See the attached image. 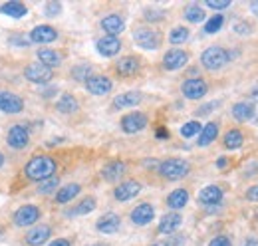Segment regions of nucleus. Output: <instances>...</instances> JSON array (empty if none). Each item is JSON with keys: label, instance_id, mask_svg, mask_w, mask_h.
Wrapping results in <instances>:
<instances>
[{"label": "nucleus", "instance_id": "obj_22", "mask_svg": "<svg viewBox=\"0 0 258 246\" xmlns=\"http://www.w3.org/2000/svg\"><path fill=\"white\" fill-rule=\"evenodd\" d=\"M141 68V61L135 56H125V58H119L117 64H115V72L123 78H129V76H135Z\"/></svg>", "mask_w": 258, "mask_h": 246}, {"label": "nucleus", "instance_id": "obj_57", "mask_svg": "<svg viewBox=\"0 0 258 246\" xmlns=\"http://www.w3.org/2000/svg\"><path fill=\"white\" fill-rule=\"evenodd\" d=\"M92 246H109V244H101V242H97V244H92Z\"/></svg>", "mask_w": 258, "mask_h": 246}, {"label": "nucleus", "instance_id": "obj_16", "mask_svg": "<svg viewBox=\"0 0 258 246\" xmlns=\"http://www.w3.org/2000/svg\"><path fill=\"white\" fill-rule=\"evenodd\" d=\"M139 193H141V183H137V181H125V183H121V184H117V187H115L113 197H115L117 201L125 203V201L135 199Z\"/></svg>", "mask_w": 258, "mask_h": 246}, {"label": "nucleus", "instance_id": "obj_20", "mask_svg": "<svg viewBox=\"0 0 258 246\" xmlns=\"http://www.w3.org/2000/svg\"><path fill=\"white\" fill-rule=\"evenodd\" d=\"M125 163L123 161H111V163H107L103 169H101V177H103V181H107V183H115V181H119L123 175H125Z\"/></svg>", "mask_w": 258, "mask_h": 246}, {"label": "nucleus", "instance_id": "obj_15", "mask_svg": "<svg viewBox=\"0 0 258 246\" xmlns=\"http://www.w3.org/2000/svg\"><path fill=\"white\" fill-rule=\"evenodd\" d=\"M153 218H155V209H153L149 203H141V205H137V207L131 211V220H133V224H137V226H145V224H149Z\"/></svg>", "mask_w": 258, "mask_h": 246}, {"label": "nucleus", "instance_id": "obj_5", "mask_svg": "<svg viewBox=\"0 0 258 246\" xmlns=\"http://www.w3.org/2000/svg\"><path fill=\"white\" fill-rule=\"evenodd\" d=\"M24 78H26L28 82H32V84H42V86H44V84H50V82H52L54 70L42 66L40 61H34V64L24 68Z\"/></svg>", "mask_w": 258, "mask_h": 246}, {"label": "nucleus", "instance_id": "obj_39", "mask_svg": "<svg viewBox=\"0 0 258 246\" xmlns=\"http://www.w3.org/2000/svg\"><path fill=\"white\" fill-rule=\"evenodd\" d=\"M201 129H203V125L199 121H187L183 127H181V135L185 137V139H191L195 135H199L201 133Z\"/></svg>", "mask_w": 258, "mask_h": 246}, {"label": "nucleus", "instance_id": "obj_31", "mask_svg": "<svg viewBox=\"0 0 258 246\" xmlns=\"http://www.w3.org/2000/svg\"><path fill=\"white\" fill-rule=\"evenodd\" d=\"M80 191H82V187H80L78 183L66 184V187H62V189H58V193H56V201H58L60 205H66V203L74 201V199L80 195Z\"/></svg>", "mask_w": 258, "mask_h": 246}, {"label": "nucleus", "instance_id": "obj_51", "mask_svg": "<svg viewBox=\"0 0 258 246\" xmlns=\"http://www.w3.org/2000/svg\"><path fill=\"white\" fill-rule=\"evenodd\" d=\"M56 93H58L56 88H48V90H44V92H42V95H44V97H52V95H56Z\"/></svg>", "mask_w": 258, "mask_h": 246}, {"label": "nucleus", "instance_id": "obj_26", "mask_svg": "<svg viewBox=\"0 0 258 246\" xmlns=\"http://www.w3.org/2000/svg\"><path fill=\"white\" fill-rule=\"evenodd\" d=\"M189 203V191L187 189H175L169 197H167V207L171 211H179Z\"/></svg>", "mask_w": 258, "mask_h": 246}, {"label": "nucleus", "instance_id": "obj_17", "mask_svg": "<svg viewBox=\"0 0 258 246\" xmlns=\"http://www.w3.org/2000/svg\"><path fill=\"white\" fill-rule=\"evenodd\" d=\"M121 226V218L115 213H105L103 216H99V220L96 222V228L103 234H113L117 232Z\"/></svg>", "mask_w": 258, "mask_h": 246}, {"label": "nucleus", "instance_id": "obj_48", "mask_svg": "<svg viewBox=\"0 0 258 246\" xmlns=\"http://www.w3.org/2000/svg\"><path fill=\"white\" fill-rule=\"evenodd\" d=\"M246 199L248 201H258V187H250L246 191Z\"/></svg>", "mask_w": 258, "mask_h": 246}, {"label": "nucleus", "instance_id": "obj_52", "mask_svg": "<svg viewBox=\"0 0 258 246\" xmlns=\"http://www.w3.org/2000/svg\"><path fill=\"white\" fill-rule=\"evenodd\" d=\"M226 165H228V159H226V157H221V159L217 161V167H219V169H225Z\"/></svg>", "mask_w": 258, "mask_h": 246}, {"label": "nucleus", "instance_id": "obj_40", "mask_svg": "<svg viewBox=\"0 0 258 246\" xmlns=\"http://www.w3.org/2000/svg\"><path fill=\"white\" fill-rule=\"evenodd\" d=\"M60 12H62V2H46V6H44V14H46V16L54 18V16H58Z\"/></svg>", "mask_w": 258, "mask_h": 246}, {"label": "nucleus", "instance_id": "obj_37", "mask_svg": "<svg viewBox=\"0 0 258 246\" xmlns=\"http://www.w3.org/2000/svg\"><path fill=\"white\" fill-rule=\"evenodd\" d=\"M90 76H92V66H88V64H80V66L72 68V78L78 82H86Z\"/></svg>", "mask_w": 258, "mask_h": 246}, {"label": "nucleus", "instance_id": "obj_6", "mask_svg": "<svg viewBox=\"0 0 258 246\" xmlns=\"http://www.w3.org/2000/svg\"><path fill=\"white\" fill-rule=\"evenodd\" d=\"M6 141L12 149H24L30 141V133H28V127L22 125V123H16L8 129V135H6Z\"/></svg>", "mask_w": 258, "mask_h": 246}, {"label": "nucleus", "instance_id": "obj_33", "mask_svg": "<svg viewBox=\"0 0 258 246\" xmlns=\"http://www.w3.org/2000/svg\"><path fill=\"white\" fill-rule=\"evenodd\" d=\"M244 143V135L240 129H230L225 133V147L226 149H238Z\"/></svg>", "mask_w": 258, "mask_h": 246}, {"label": "nucleus", "instance_id": "obj_19", "mask_svg": "<svg viewBox=\"0 0 258 246\" xmlns=\"http://www.w3.org/2000/svg\"><path fill=\"white\" fill-rule=\"evenodd\" d=\"M52 236V228L48 224H38L32 230L26 234V244L30 246H42L44 242H48Z\"/></svg>", "mask_w": 258, "mask_h": 246}, {"label": "nucleus", "instance_id": "obj_56", "mask_svg": "<svg viewBox=\"0 0 258 246\" xmlns=\"http://www.w3.org/2000/svg\"><path fill=\"white\" fill-rule=\"evenodd\" d=\"M151 246H165V242H155V244H151Z\"/></svg>", "mask_w": 258, "mask_h": 246}, {"label": "nucleus", "instance_id": "obj_49", "mask_svg": "<svg viewBox=\"0 0 258 246\" xmlns=\"http://www.w3.org/2000/svg\"><path fill=\"white\" fill-rule=\"evenodd\" d=\"M155 137H157V139H167V137H169V131H167L165 127H159V129L155 131Z\"/></svg>", "mask_w": 258, "mask_h": 246}, {"label": "nucleus", "instance_id": "obj_9", "mask_svg": "<svg viewBox=\"0 0 258 246\" xmlns=\"http://www.w3.org/2000/svg\"><path fill=\"white\" fill-rule=\"evenodd\" d=\"M181 92L187 99H201V97H205V93L209 92V86L201 78H189V80L183 82Z\"/></svg>", "mask_w": 258, "mask_h": 246}, {"label": "nucleus", "instance_id": "obj_10", "mask_svg": "<svg viewBox=\"0 0 258 246\" xmlns=\"http://www.w3.org/2000/svg\"><path fill=\"white\" fill-rule=\"evenodd\" d=\"M147 115L145 113H141V111H133V113H127V115H123V119H121V129L129 133V135H133V133H139V131H143L145 127H147Z\"/></svg>", "mask_w": 258, "mask_h": 246}, {"label": "nucleus", "instance_id": "obj_4", "mask_svg": "<svg viewBox=\"0 0 258 246\" xmlns=\"http://www.w3.org/2000/svg\"><path fill=\"white\" fill-rule=\"evenodd\" d=\"M133 40L143 50H157L161 46V34L147 26H139L137 30H133Z\"/></svg>", "mask_w": 258, "mask_h": 246}, {"label": "nucleus", "instance_id": "obj_35", "mask_svg": "<svg viewBox=\"0 0 258 246\" xmlns=\"http://www.w3.org/2000/svg\"><path fill=\"white\" fill-rule=\"evenodd\" d=\"M187 40H189V28H185V26H177V28H173V30L169 32V42L173 46L185 44Z\"/></svg>", "mask_w": 258, "mask_h": 246}, {"label": "nucleus", "instance_id": "obj_8", "mask_svg": "<svg viewBox=\"0 0 258 246\" xmlns=\"http://www.w3.org/2000/svg\"><path fill=\"white\" fill-rule=\"evenodd\" d=\"M189 61V54L185 50H179V48H173L169 50L165 56H163V68L167 72H177L181 68H185Z\"/></svg>", "mask_w": 258, "mask_h": 246}, {"label": "nucleus", "instance_id": "obj_14", "mask_svg": "<svg viewBox=\"0 0 258 246\" xmlns=\"http://www.w3.org/2000/svg\"><path fill=\"white\" fill-rule=\"evenodd\" d=\"M101 30L105 32V36H119L121 32L125 30V20L119 14H107L101 20Z\"/></svg>", "mask_w": 258, "mask_h": 246}, {"label": "nucleus", "instance_id": "obj_55", "mask_svg": "<svg viewBox=\"0 0 258 246\" xmlns=\"http://www.w3.org/2000/svg\"><path fill=\"white\" fill-rule=\"evenodd\" d=\"M2 165H4V155L0 153V167H2Z\"/></svg>", "mask_w": 258, "mask_h": 246}, {"label": "nucleus", "instance_id": "obj_44", "mask_svg": "<svg viewBox=\"0 0 258 246\" xmlns=\"http://www.w3.org/2000/svg\"><path fill=\"white\" fill-rule=\"evenodd\" d=\"M8 42L14 44V46H18V48H28V44H30V40H26V38H22V36H10Z\"/></svg>", "mask_w": 258, "mask_h": 246}, {"label": "nucleus", "instance_id": "obj_12", "mask_svg": "<svg viewBox=\"0 0 258 246\" xmlns=\"http://www.w3.org/2000/svg\"><path fill=\"white\" fill-rule=\"evenodd\" d=\"M111 88H113V82L107 76H96V74H92L86 80V90L92 93V95H105V93L111 92Z\"/></svg>", "mask_w": 258, "mask_h": 246}, {"label": "nucleus", "instance_id": "obj_58", "mask_svg": "<svg viewBox=\"0 0 258 246\" xmlns=\"http://www.w3.org/2000/svg\"><path fill=\"white\" fill-rule=\"evenodd\" d=\"M2 234H4V228H2V226H0V236H2Z\"/></svg>", "mask_w": 258, "mask_h": 246}, {"label": "nucleus", "instance_id": "obj_29", "mask_svg": "<svg viewBox=\"0 0 258 246\" xmlns=\"http://www.w3.org/2000/svg\"><path fill=\"white\" fill-rule=\"evenodd\" d=\"M254 115V103L248 101H238L232 105V117L236 121H248Z\"/></svg>", "mask_w": 258, "mask_h": 246}, {"label": "nucleus", "instance_id": "obj_27", "mask_svg": "<svg viewBox=\"0 0 258 246\" xmlns=\"http://www.w3.org/2000/svg\"><path fill=\"white\" fill-rule=\"evenodd\" d=\"M181 222H183V216L179 213H169V215L163 216L161 222H159V232L161 234H173L181 226Z\"/></svg>", "mask_w": 258, "mask_h": 246}, {"label": "nucleus", "instance_id": "obj_36", "mask_svg": "<svg viewBox=\"0 0 258 246\" xmlns=\"http://www.w3.org/2000/svg\"><path fill=\"white\" fill-rule=\"evenodd\" d=\"M58 187H60V179L54 175V177H50V179L38 183V193H40V195H50V193H54Z\"/></svg>", "mask_w": 258, "mask_h": 246}, {"label": "nucleus", "instance_id": "obj_1", "mask_svg": "<svg viewBox=\"0 0 258 246\" xmlns=\"http://www.w3.org/2000/svg\"><path fill=\"white\" fill-rule=\"evenodd\" d=\"M56 169H58V165H56V161L52 157H48V155H36V157H32L26 163L24 173H26V177L30 181L40 183V181H46V179L54 177Z\"/></svg>", "mask_w": 258, "mask_h": 246}, {"label": "nucleus", "instance_id": "obj_47", "mask_svg": "<svg viewBox=\"0 0 258 246\" xmlns=\"http://www.w3.org/2000/svg\"><path fill=\"white\" fill-rule=\"evenodd\" d=\"M185 244V236L183 234H177V236H171L167 242H165V246H183Z\"/></svg>", "mask_w": 258, "mask_h": 246}, {"label": "nucleus", "instance_id": "obj_13", "mask_svg": "<svg viewBox=\"0 0 258 246\" xmlns=\"http://www.w3.org/2000/svg\"><path fill=\"white\" fill-rule=\"evenodd\" d=\"M96 50L103 58H113V56L119 54L121 42H119V38H115V36H103V38H99L96 42Z\"/></svg>", "mask_w": 258, "mask_h": 246}, {"label": "nucleus", "instance_id": "obj_11", "mask_svg": "<svg viewBox=\"0 0 258 246\" xmlns=\"http://www.w3.org/2000/svg\"><path fill=\"white\" fill-rule=\"evenodd\" d=\"M24 109V99L12 92H0V111L4 113H20Z\"/></svg>", "mask_w": 258, "mask_h": 246}, {"label": "nucleus", "instance_id": "obj_43", "mask_svg": "<svg viewBox=\"0 0 258 246\" xmlns=\"http://www.w3.org/2000/svg\"><path fill=\"white\" fill-rule=\"evenodd\" d=\"M232 30L236 32V34H242V36H246V34H250L252 26H250L248 22H236V24L232 26Z\"/></svg>", "mask_w": 258, "mask_h": 246}, {"label": "nucleus", "instance_id": "obj_24", "mask_svg": "<svg viewBox=\"0 0 258 246\" xmlns=\"http://www.w3.org/2000/svg\"><path fill=\"white\" fill-rule=\"evenodd\" d=\"M143 99V95L139 92H125L119 93L115 99H113V109H127V107H135L139 105Z\"/></svg>", "mask_w": 258, "mask_h": 246}, {"label": "nucleus", "instance_id": "obj_41", "mask_svg": "<svg viewBox=\"0 0 258 246\" xmlns=\"http://www.w3.org/2000/svg\"><path fill=\"white\" fill-rule=\"evenodd\" d=\"M219 105H221V101H211V103H205V105H201V107H199L195 113H197L199 117H203V115H209V113H211L215 107H219Z\"/></svg>", "mask_w": 258, "mask_h": 246}, {"label": "nucleus", "instance_id": "obj_21", "mask_svg": "<svg viewBox=\"0 0 258 246\" xmlns=\"http://www.w3.org/2000/svg\"><path fill=\"white\" fill-rule=\"evenodd\" d=\"M221 201H223V189L217 187V184H209V187L201 189V193H199V203L201 205L211 207V205H219Z\"/></svg>", "mask_w": 258, "mask_h": 246}, {"label": "nucleus", "instance_id": "obj_7", "mask_svg": "<svg viewBox=\"0 0 258 246\" xmlns=\"http://www.w3.org/2000/svg\"><path fill=\"white\" fill-rule=\"evenodd\" d=\"M40 216H42V213L36 205H24L14 213L12 220H14L16 226H32L40 220Z\"/></svg>", "mask_w": 258, "mask_h": 246}, {"label": "nucleus", "instance_id": "obj_50", "mask_svg": "<svg viewBox=\"0 0 258 246\" xmlns=\"http://www.w3.org/2000/svg\"><path fill=\"white\" fill-rule=\"evenodd\" d=\"M50 246H72V242L68 238H56L54 242H50Z\"/></svg>", "mask_w": 258, "mask_h": 246}, {"label": "nucleus", "instance_id": "obj_38", "mask_svg": "<svg viewBox=\"0 0 258 246\" xmlns=\"http://www.w3.org/2000/svg\"><path fill=\"white\" fill-rule=\"evenodd\" d=\"M225 24V16L223 14H215L207 24H205V34H217Z\"/></svg>", "mask_w": 258, "mask_h": 246}, {"label": "nucleus", "instance_id": "obj_25", "mask_svg": "<svg viewBox=\"0 0 258 246\" xmlns=\"http://www.w3.org/2000/svg\"><path fill=\"white\" fill-rule=\"evenodd\" d=\"M219 137V123L215 121H209L207 125H203V129H201V133H199V147H207V145H211L215 139Z\"/></svg>", "mask_w": 258, "mask_h": 246}, {"label": "nucleus", "instance_id": "obj_34", "mask_svg": "<svg viewBox=\"0 0 258 246\" xmlns=\"http://www.w3.org/2000/svg\"><path fill=\"white\" fill-rule=\"evenodd\" d=\"M185 20H189V22H193V24L203 22V20H205V10H203V6H199V4H189V6L185 8Z\"/></svg>", "mask_w": 258, "mask_h": 246}, {"label": "nucleus", "instance_id": "obj_2", "mask_svg": "<svg viewBox=\"0 0 258 246\" xmlns=\"http://www.w3.org/2000/svg\"><path fill=\"white\" fill-rule=\"evenodd\" d=\"M189 171H191L189 161L177 159V157L175 159H167V161H163L161 165H159V175L165 177V179H169V181H179V179L187 177Z\"/></svg>", "mask_w": 258, "mask_h": 246}, {"label": "nucleus", "instance_id": "obj_28", "mask_svg": "<svg viewBox=\"0 0 258 246\" xmlns=\"http://www.w3.org/2000/svg\"><path fill=\"white\" fill-rule=\"evenodd\" d=\"M0 12L10 16V18H24L28 14V8L22 4V2H16V0H10V2H4L0 4Z\"/></svg>", "mask_w": 258, "mask_h": 246}, {"label": "nucleus", "instance_id": "obj_3", "mask_svg": "<svg viewBox=\"0 0 258 246\" xmlns=\"http://www.w3.org/2000/svg\"><path fill=\"white\" fill-rule=\"evenodd\" d=\"M228 61H230V54L226 52L225 48H221V46H211V48H207V50L201 54V64H203V68H207V70H211V72L225 68Z\"/></svg>", "mask_w": 258, "mask_h": 246}, {"label": "nucleus", "instance_id": "obj_53", "mask_svg": "<svg viewBox=\"0 0 258 246\" xmlns=\"http://www.w3.org/2000/svg\"><path fill=\"white\" fill-rule=\"evenodd\" d=\"M242 246H258V238H248L242 242Z\"/></svg>", "mask_w": 258, "mask_h": 246}, {"label": "nucleus", "instance_id": "obj_23", "mask_svg": "<svg viewBox=\"0 0 258 246\" xmlns=\"http://www.w3.org/2000/svg\"><path fill=\"white\" fill-rule=\"evenodd\" d=\"M36 56H38V61H40L42 66H46V68H50V70L58 68V66L62 64V60H64V56H62L60 52L50 50V48H40Z\"/></svg>", "mask_w": 258, "mask_h": 246}, {"label": "nucleus", "instance_id": "obj_42", "mask_svg": "<svg viewBox=\"0 0 258 246\" xmlns=\"http://www.w3.org/2000/svg\"><path fill=\"white\" fill-rule=\"evenodd\" d=\"M205 6L207 8H213V10H225V8L230 6V2L228 0H207Z\"/></svg>", "mask_w": 258, "mask_h": 246}, {"label": "nucleus", "instance_id": "obj_45", "mask_svg": "<svg viewBox=\"0 0 258 246\" xmlns=\"http://www.w3.org/2000/svg\"><path fill=\"white\" fill-rule=\"evenodd\" d=\"M165 16H163L161 10H145V20H149V22H155V20H163Z\"/></svg>", "mask_w": 258, "mask_h": 246}, {"label": "nucleus", "instance_id": "obj_54", "mask_svg": "<svg viewBox=\"0 0 258 246\" xmlns=\"http://www.w3.org/2000/svg\"><path fill=\"white\" fill-rule=\"evenodd\" d=\"M250 10H252V14H254V16H258V0L250 2Z\"/></svg>", "mask_w": 258, "mask_h": 246}, {"label": "nucleus", "instance_id": "obj_46", "mask_svg": "<svg viewBox=\"0 0 258 246\" xmlns=\"http://www.w3.org/2000/svg\"><path fill=\"white\" fill-rule=\"evenodd\" d=\"M209 246H232V242H230L228 236H215V238L209 242Z\"/></svg>", "mask_w": 258, "mask_h": 246}, {"label": "nucleus", "instance_id": "obj_30", "mask_svg": "<svg viewBox=\"0 0 258 246\" xmlns=\"http://www.w3.org/2000/svg\"><path fill=\"white\" fill-rule=\"evenodd\" d=\"M97 207V203H96V199L94 197H86L84 201H80L74 209H70L66 215L68 216H84V215H90L94 209Z\"/></svg>", "mask_w": 258, "mask_h": 246}, {"label": "nucleus", "instance_id": "obj_32", "mask_svg": "<svg viewBox=\"0 0 258 246\" xmlns=\"http://www.w3.org/2000/svg\"><path fill=\"white\" fill-rule=\"evenodd\" d=\"M56 109H58L60 113H76V111L80 109V103H78V99H76L72 93H64V95L56 101Z\"/></svg>", "mask_w": 258, "mask_h": 246}, {"label": "nucleus", "instance_id": "obj_18", "mask_svg": "<svg viewBox=\"0 0 258 246\" xmlns=\"http://www.w3.org/2000/svg\"><path fill=\"white\" fill-rule=\"evenodd\" d=\"M56 38H58L56 28H52V26H48V24H40V26H36V28L30 32V42H34V44H50V42H54Z\"/></svg>", "mask_w": 258, "mask_h": 246}]
</instances>
